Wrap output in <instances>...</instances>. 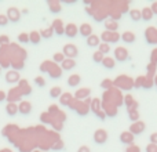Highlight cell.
I'll return each mask as SVG.
<instances>
[{
    "label": "cell",
    "instance_id": "cell-1",
    "mask_svg": "<svg viewBox=\"0 0 157 152\" xmlns=\"http://www.w3.org/2000/svg\"><path fill=\"white\" fill-rule=\"evenodd\" d=\"M113 84L117 87H120L121 90L130 91V90L134 87V79L130 78V76H127V75H120L116 78V80L113 82Z\"/></svg>",
    "mask_w": 157,
    "mask_h": 152
},
{
    "label": "cell",
    "instance_id": "cell-2",
    "mask_svg": "<svg viewBox=\"0 0 157 152\" xmlns=\"http://www.w3.org/2000/svg\"><path fill=\"white\" fill-rule=\"evenodd\" d=\"M101 106H102V102L99 101V98H92L91 104H90V108L92 109V112H94L99 119H105L106 115H105V112L101 109Z\"/></svg>",
    "mask_w": 157,
    "mask_h": 152
},
{
    "label": "cell",
    "instance_id": "cell-3",
    "mask_svg": "<svg viewBox=\"0 0 157 152\" xmlns=\"http://www.w3.org/2000/svg\"><path fill=\"white\" fill-rule=\"evenodd\" d=\"M101 39L103 40V43H117L120 40V35L117 32H109V30H105L101 35Z\"/></svg>",
    "mask_w": 157,
    "mask_h": 152
},
{
    "label": "cell",
    "instance_id": "cell-4",
    "mask_svg": "<svg viewBox=\"0 0 157 152\" xmlns=\"http://www.w3.org/2000/svg\"><path fill=\"white\" fill-rule=\"evenodd\" d=\"M128 58H130V54H128V50L125 47H116L114 49V61L124 62Z\"/></svg>",
    "mask_w": 157,
    "mask_h": 152
},
{
    "label": "cell",
    "instance_id": "cell-5",
    "mask_svg": "<svg viewBox=\"0 0 157 152\" xmlns=\"http://www.w3.org/2000/svg\"><path fill=\"white\" fill-rule=\"evenodd\" d=\"M62 54L65 55V58H71V60H75L78 54V50L75 44H65L63 46V51Z\"/></svg>",
    "mask_w": 157,
    "mask_h": 152
},
{
    "label": "cell",
    "instance_id": "cell-6",
    "mask_svg": "<svg viewBox=\"0 0 157 152\" xmlns=\"http://www.w3.org/2000/svg\"><path fill=\"white\" fill-rule=\"evenodd\" d=\"M145 129H146V126H145V123L142 122V120H138V122H134L132 125L130 126V133L132 134L134 137L135 136H139V134H142L145 131Z\"/></svg>",
    "mask_w": 157,
    "mask_h": 152
},
{
    "label": "cell",
    "instance_id": "cell-7",
    "mask_svg": "<svg viewBox=\"0 0 157 152\" xmlns=\"http://www.w3.org/2000/svg\"><path fill=\"white\" fill-rule=\"evenodd\" d=\"M94 141L97 142V144H99V145L105 144V142L108 141V131L103 130V129H98V130H95Z\"/></svg>",
    "mask_w": 157,
    "mask_h": 152
},
{
    "label": "cell",
    "instance_id": "cell-8",
    "mask_svg": "<svg viewBox=\"0 0 157 152\" xmlns=\"http://www.w3.org/2000/svg\"><path fill=\"white\" fill-rule=\"evenodd\" d=\"M21 18V11L17 7H10L7 10V19L10 22H18Z\"/></svg>",
    "mask_w": 157,
    "mask_h": 152
},
{
    "label": "cell",
    "instance_id": "cell-9",
    "mask_svg": "<svg viewBox=\"0 0 157 152\" xmlns=\"http://www.w3.org/2000/svg\"><path fill=\"white\" fill-rule=\"evenodd\" d=\"M145 39L147 43L150 44H157V30L155 28H147L145 30Z\"/></svg>",
    "mask_w": 157,
    "mask_h": 152
},
{
    "label": "cell",
    "instance_id": "cell-10",
    "mask_svg": "<svg viewBox=\"0 0 157 152\" xmlns=\"http://www.w3.org/2000/svg\"><path fill=\"white\" fill-rule=\"evenodd\" d=\"M51 28L54 29V33L58 36H62L65 35V25H63L62 19H54V22H52Z\"/></svg>",
    "mask_w": 157,
    "mask_h": 152
},
{
    "label": "cell",
    "instance_id": "cell-11",
    "mask_svg": "<svg viewBox=\"0 0 157 152\" xmlns=\"http://www.w3.org/2000/svg\"><path fill=\"white\" fill-rule=\"evenodd\" d=\"M123 102L125 104L128 111H130V109H138V106H139V104L134 100V97L131 94H125V97L123 98Z\"/></svg>",
    "mask_w": 157,
    "mask_h": 152
},
{
    "label": "cell",
    "instance_id": "cell-12",
    "mask_svg": "<svg viewBox=\"0 0 157 152\" xmlns=\"http://www.w3.org/2000/svg\"><path fill=\"white\" fill-rule=\"evenodd\" d=\"M134 138H135V137H134L130 131H123V133L120 134V141H121L124 145H132Z\"/></svg>",
    "mask_w": 157,
    "mask_h": 152
},
{
    "label": "cell",
    "instance_id": "cell-13",
    "mask_svg": "<svg viewBox=\"0 0 157 152\" xmlns=\"http://www.w3.org/2000/svg\"><path fill=\"white\" fill-rule=\"evenodd\" d=\"M77 33H78V28L76 26L75 24H68L65 26V35H66V38H76L77 36Z\"/></svg>",
    "mask_w": 157,
    "mask_h": 152
},
{
    "label": "cell",
    "instance_id": "cell-14",
    "mask_svg": "<svg viewBox=\"0 0 157 152\" xmlns=\"http://www.w3.org/2000/svg\"><path fill=\"white\" fill-rule=\"evenodd\" d=\"M120 39H121L124 43H134L135 42V39H136V36H135V33L134 32H131V30H125L123 35H120Z\"/></svg>",
    "mask_w": 157,
    "mask_h": 152
},
{
    "label": "cell",
    "instance_id": "cell-15",
    "mask_svg": "<svg viewBox=\"0 0 157 152\" xmlns=\"http://www.w3.org/2000/svg\"><path fill=\"white\" fill-rule=\"evenodd\" d=\"M78 33H80L83 38H88L92 35V26L90 24H83L78 28Z\"/></svg>",
    "mask_w": 157,
    "mask_h": 152
},
{
    "label": "cell",
    "instance_id": "cell-16",
    "mask_svg": "<svg viewBox=\"0 0 157 152\" xmlns=\"http://www.w3.org/2000/svg\"><path fill=\"white\" fill-rule=\"evenodd\" d=\"M90 91H91V90H90L88 87H84V89H78L77 91H76V94H75V98H76L77 101H80V100H87V98H88V95H90Z\"/></svg>",
    "mask_w": 157,
    "mask_h": 152
},
{
    "label": "cell",
    "instance_id": "cell-17",
    "mask_svg": "<svg viewBox=\"0 0 157 152\" xmlns=\"http://www.w3.org/2000/svg\"><path fill=\"white\" fill-rule=\"evenodd\" d=\"M101 64H102L103 68L108 69V71H112V69L116 66V61H114V58H112V57H103V60Z\"/></svg>",
    "mask_w": 157,
    "mask_h": 152
},
{
    "label": "cell",
    "instance_id": "cell-18",
    "mask_svg": "<svg viewBox=\"0 0 157 152\" xmlns=\"http://www.w3.org/2000/svg\"><path fill=\"white\" fill-rule=\"evenodd\" d=\"M105 28L106 30H109V32H117V28H119V24H117V21H114V19L109 18L105 21Z\"/></svg>",
    "mask_w": 157,
    "mask_h": 152
},
{
    "label": "cell",
    "instance_id": "cell-19",
    "mask_svg": "<svg viewBox=\"0 0 157 152\" xmlns=\"http://www.w3.org/2000/svg\"><path fill=\"white\" fill-rule=\"evenodd\" d=\"M75 66H76V61L71 60V58H65L63 62L61 64V69H62V71H71V69H73Z\"/></svg>",
    "mask_w": 157,
    "mask_h": 152
},
{
    "label": "cell",
    "instance_id": "cell-20",
    "mask_svg": "<svg viewBox=\"0 0 157 152\" xmlns=\"http://www.w3.org/2000/svg\"><path fill=\"white\" fill-rule=\"evenodd\" d=\"M99 44H101L99 36L91 35V36H88V38H87V46H88V47H98Z\"/></svg>",
    "mask_w": 157,
    "mask_h": 152
},
{
    "label": "cell",
    "instance_id": "cell-21",
    "mask_svg": "<svg viewBox=\"0 0 157 152\" xmlns=\"http://www.w3.org/2000/svg\"><path fill=\"white\" fill-rule=\"evenodd\" d=\"M47 3H48V8L52 14H57L61 11V3L59 2H57V0H50V2H47Z\"/></svg>",
    "mask_w": 157,
    "mask_h": 152
},
{
    "label": "cell",
    "instance_id": "cell-22",
    "mask_svg": "<svg viewBox=\"0 0 157 152\" xmlns=\"http://www.w3.org/2000/svg\"><path fill=\"white\" fill-rule=\"evenodd\" d=\"M141 15H142V19H144V21H146V22L152 21V18H153V13H152V10H150V7H145V8H142V10H141Z\"/></svg>",
    "mask_w": 157,
    "mask_h": 152
},
{
    "label": "cell",
    "instance_id": "cell-23",
    "mask_svg": "<svg viewBox=\"0 0 157 152\" xmlns=\"http://www.w3.org/2000/svg\"><path fill=\"white\" fill-rule=\"evenodd\" d=\"M80 82H81L80 75H71L68 78V84L71 87H77L78 84H80Z\"/></svg>",
    "mask_w": 157,
    "mask_h": 152
},
{
    "label": "cell",
    "instance_id": "cell-24",
    "mask_svg": "<svg viewBox=\"0 0 157 152\" xmlns=\"http://www.w3.org/2000/svg\"><path fill=\"white\" fill-rule=\"evenodd\" d=\"M18 109L21 111V114L28 115V114H30V111H32V105H30V102H28V101H22L21 105L18 106Z\"/></svg>",
    "mask_w": 157,
    "mask_h": 152
},
{
    "label": "cell",
    "instance_id": "cell-25",
    "mask_svg": "<svg viewBox=\"0 0 157 152\" xmlns=\"http://www.w3.org/2000/svg\"><path fill=\"white\" fill-rule=\"evenodd\" d=\"M48 72H50V76L51 78H61V75H62V69L59 68V66H57V65H51L50 66V69H48Z\"/></svg>",
    "mask_w": 157,
    "mask_h": 152
},
{
    "label": "cell",
    "instance_id": "cell-26",
    "mask_svg": "<svg viewBox=\"0 0 157 152\" xmlns=\"http://www.w3.org/2000/svg\"><path fill=\"white\" fill-rule=\"evenodd\" d=\"M40 40H41V36H40V33H39V32L33 30V32L29 33V42L32 44H39V43H40Z\"/></svg>",
    "mask_w": 157,
    "mask_h": 152
},
{
    "label": "cell",
    "instance_id": "cell-27",
    "mask_svg": "<svg viewBox=\"0 0 157 152\" xmlns=\"http://www.w3.org/2000/svg\"><path fill=\"white\" fill-rule=\"evenodd\" d=\"M59 101L62 105H69V104L73 101V95H72L71 93H65V94H62L59 97Z\"/></svg>",
    "mask_w": 157,
    "mask_h": 152
},
{
    "label": "cell",
    "instance_id": "cell-28",
    "mask_svg": "<svg viewBox=\"0 0 157 152\" xmlns=\"http://www.w3.org/2000/svg\"><path fill=\"white\" fill-rule=\"evenodd\" d=\"M130 17H131V19H132L134 22L141 21L142 19L141 10H138V8H132V10H130Z\"/></svg>",
    "mask_w": 157,
    "mask_h": 152
},
{
    "label": "cell",
    "instance_id": "cell-29",
    "mask_svg": "<svg viewBox=\"0 0 157 152\" xmlns=\"http://www.w3.org/2000/svg\"><path fill=\"white\" fill-rule=\"evenodd\" d=\"M155 86V82H153V76H149L146 75L144 79V84H142V87L144 89H152V87Z\"/></svg>",
    "mask_w": 157,
    "mask_h": 152
},
{
    "label": "cell",
    "instance_id": "cell-30",
    "mask_svg": "<svg viewBox=\"0 0 157 152\" xmlns=\"http://www.w3.org/2000/svg\"><path fill=\"white\" fill-rule=\"evenodd\" d=\"M39 33H40L41 38H44V39H50L52 35H54V29H52V28L50 26V28H46V29H41Z\"/></svg>",
    "mask_w": 157,
    "mask_h": 152
},
{
    "label": "cell",
    "instance_id": "cell-31",
    "mask_svg": "<svg viewBox=\"0 0 157 152\" xmlns=\"http://www.w3.org/2000/svg\"><path fill=\"white\" fill-rule=\"evenodd\" d=\"M61 95H62V89L61 87H52L51 90H50V97L51 98H59Z\"/></svg>",
    "mask_w": 157,
    "mask_h": 152
},
{
    "label": "cell",
    "instance_id": "cell-32",
    "mask_svg": "<svg viewBox=\"0 0 157 152\" xmlns=\"http://www.w3.org/2000/svg\"><path fill=\"white\" fill-rule=\"evenodd\" d=\"M128 118H130V120L131 122H138L139 120V112H138V109H130L128 111Z\"/></svg>",
    "mask_w": 157,
    "mask_h": 152
},
{
    "label": "cell",
    "instance_id": "cell-33",
    "mask_svg": "<svg viewBox=\"0 0 157 152\" xmlns=\"http://www.w3.org/2000/svg\"><path fill=\"white\" fill-rule=\"evenodd\" d=\"M6 111H7V114H8V115L14 116V115H17V112H18V106H17L15 104L10 102L7 106H6Z\"/></svg>",
    "mask_w": 157,
    "mask_h": 152
},
{
    "label": "cell",
    "instance_id": "cell-34",
    "mask_svg": "<svg viewBox=\"0 0 157 152\" xmlns=\"http://www.w3.org/2000/svg\"><path fill=\"white\" fill-rule=\"evenodd\" d=\"M18 74L17 72H8L7 76H6V80L8 82V83H14V82H18Z\"/></svg>",
    "mask_w": 157,
    "mask_h": 152
},
{
    "label": "cell",
    "instance_id": "cell-35",
    "mask_svg": "<svg viewBox=\"0 0 157 152\" xmlns=\"http://www.w3.org/2000/svg\"><path fill=\"white\" fill-rule=\"evenodd\" d=\"M101 87L105 90H112V87H113V80H110V79H105V80L101 83Z\"/></svg>",
    "mask_w": 157,
    "mask_h": 152
},
{
    "label": "cell",
    "instance_id": "cell-36",
    "mask_svg": "<svg viewBox=\"0 0 157 152\" xmlns=\"http://www.w3.org/2000/svg\"><path fill=\"white\" fill-rule=\"evenodd\" d=\"M98 47H99V50H98V51H101L103 55H105V54H108V53L110 51V46H109L108 43H101Z\"/></svg>",
    "mask_w": 157,
    "mask_h": 152
},
{
    "label": "cell",
    "instance_id": "cell-37",
    "mask_svg": "<svg viewBox=\"0 0 157 152\" xmlns=\"http://www.w3.org/2000/svg\"><path fill=\"white\" fill-rule=\"evenodd\" d=\"M52 60H54V62H57V64H62L63 60H65V55H63L62 53H55Z\"/></svg>",
    "mask_w": 157,
    "mask_h": 152
},
{
    "label": "cell",
    "instance_id": "cell-38",
    "mask_svg": "<svg viewBox=\"0 0 157 152\" xmlns=\"http://www.w3.org/2000/svg\"><path fill=\"white\" fill-rule=\"evenodd\" d=\"M92 60H94V62H102V60H103V54L101 51H95L94 54H92Z\"/></svg>",
    "mask_w": 157,
    "mask_h": 152
},
{
    "label": "cell",
    "instance_id": "cell-39",
    "mask_svg": "<svg viewBox=\"0 0 157 152\" xmlns=\"http://www.w3.org/2000/svg\"><path fill=\"white\" fill-rule=\"evenodd\" d=\"M156 66H157V64H152L150 62L149 65H147V75L149 76H153L155 78V75H156Z\"/></svg>",
    "mask_w": 157,
    "mask_h": 152
},
{
    "label": "cell",
    "instance_id": "cell-40",
    "mask_svg": "<svg viewBox=\"0 0 157 152\" xmlns=\"http://www.w3.org/2000/svg\"><path fill=\"white\" fill-rule=\"evenodd\" d=\"M144 79H145V76H139V78H136V80H134V87H136V89L142 87V84H144Z\"/></svg>",
    "mask_w": 157,
    "mask_h": 152
},
{
    "label": "cell",
    "instance_id": "cell-41",
    "mask_svg": "<svg viewBox=\"0 0 157 152\" xmlns=\"http://www.w3.org/2000/svg\"><path fill=\"white\" fill-rule=\"evenodd\" d=\"M125 152H141V148H139L138 145L132 144V145H128V147L125 148Z\"/></svg>",
    "mask_w": 157,
    "mask_h": 152
},
{
    "label": "cell",
    "instance_id": "cell-42",
    "mask_svg": "<svg viewBox=\"0 0 157 152\" xmlns=\"http://www.w3.org/2000/svg\"><path fill=\"white\" fill-rule=\"evenodd\" d=\"M18 40L21 42V43H29V35H28V33H21V35L18 36Z\"/></svg>",
    "mask_w": 157,
    "mask_h": 152
},
{
    "label": "cell",
    "instance_id": "cell-43",
    "mask_svg": "<svg viewBox=\"0 0 157 152\" xmlns=\"http://www.w3.org/2000/svg\"><path fill=\"white\" fill-rule=\"evenodd\" d=\"M150 62L157 64V47L152 51V54H150Z\"/></svg>",
    "mask_w": 157,
    "mask_h": 152
},
{
    "label": "cell",
    "instance_id": "cell-44",
    "mask_svg": "<svg viewBox=\"0 0 157 152\" xmlns=\"http://www.w3.org/2000/svg\"><path fill=\"white\" fill-rule=\"evenodd\" d=\"M35 83L37 84L39 87H44V86H46V82H44V79H43V78H40V76L35 79Z\"/></svg>",
    "mask_w": 157,
    "mask_h": 152
},
{
    "label": "cell",
    "instance_id": "cell-45",
    "mask_svg": "<svg viewBox=\"0 0 157 152\" xmlns=\"http://www.w3.org/2000/svg\"><path fill=\"white\" fill-rule=\"evenodd\" d=\"M7 24H8L7 15H0V26H7Z\"/></svg>",
    "mask_w": 157,
    "mask_h": 152
},
{
    "label": "cell",
    "instance_id": "cell-46",
    "mask_svg": "<svg viewBox=\"0 0 157 152\" xmlns=\"http://www.w3.org/2000/svg\"><path fill=\"white\" fill-rule=\"evenodd\" d=\"M146 152H157V145L156 144H147V147H146Z\"/></svg>",
    "mask_w": 157,
    "mask_h": 152
},
{
    "label": "cell",
    "instance_id": "cell-47",
    "mask_svg": "<svg viewBox=\"0 0 157 152\" xmlns=\"http://www.w3.org/2000/svg\"><path fill=\"white\" fill-rule=\"evenodd\" d=\"M149 138H150V142H152V144H156L157 145V133H152Z\"/></svg>",
    "mask_w": 157,
    "mask_h": 152
},
{
    "label": "cell",
    "instance_id": "cell-48",
    "mask_svg": "<svg viewBox=\"0 0 157 152\" xmlns=\"http://www.w3.org/2000/svg\"><path fill=\"white\" fill-rule=\"evenodd\" d=\"M150 10H152L153 15H157V2H153L152 6H150Z\"/></svg>",
    "mask_w": 157,
    "mask_h": 152
},
{
    "label": "cell",
    "instance_id": "cell-49",
    "mask_svg": "<svg viewBox=\"0 0 157 152\" xmlns=\"http://www.w3.org/2000/svg\"><path fill=\"white\" fill-rule=\"evenodd\" d=\"M77 152H91V150H90L87 145H81V147L77 150Z\"/></svg>",
    "mask_w": 157,
    "mask_h": 152
},
{
    "label": "cell",
    "instance_id": "cell-50",
    "mask_svg": "<svg viewBox=\"0 0 157 152\" xmlns=\"http://www.w3.org/2000/svg\"><path fill=\"white\" fill-rule=\"evenodd\" d=\"M153 82H155V86H156V89H157V74L155 75V78H153Z\"/></svg>",
    "mask_w": 157,
    "mask_h": 152
}]
</instances>
